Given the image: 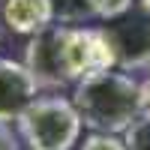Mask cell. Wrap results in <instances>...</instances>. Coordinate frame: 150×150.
<instances>
[{"instance_id":"1","label":"cell","mask_w":150,"mask_h":150,"mask_svg":"<svg viewBox=\"0 0 150 150\" xmlns=\"http://www.w3.org/2000/svg\"><path fill=\"white\" fill-rule=\"evenodd\" d=\"M72 105L93 132L120 135L141 117V84L117 69L96 72L78 81Z\"/></svg>"},{"instance_id":"2","label":"cell","mask_w":150,"mask_h":150,"mask_svg":"<svg viewBox=\"0 0 150 150\" xmlns=\"http://www.w3.org/2000/svg\"><path fill=\"white\" fill-rule=\"evenodd\" d=\"M81 114L69 99L45 96L33 99V105L18 117L21 138L30 150H72L81 135Z\"/></svg>"},{"instance_id":"3","label":"cell","mask_w":150,"mask_h":150,"mask_svg":"<svg viewBox=\"0 0 150 150\" xmlns=\"http://www.w3.org/2000/svg\"><path fill=\"white\" fill-rule=\"evenodd\" d=\"M63 69L69 81L117 69L114 48L108 42L105 27H69L63 42Z\"/></svg>"},{"instance_id":"4","label":"cell","mask_w":150,"mask_h":150,"mask_svg":"<svg viewBox=\"0 0 150 150\" xmlns=\"http://www.w3.org/2000/svg\"><path fill=\"white\" fill-rule=\"evenodd\" d=\"M69 24H48L45 30L33 33L27 42V54H24V66L30 69L39 87H66V69H63V42H66Z\"/></svg>"},{"instance_id":"5","label":"cell","mask_w":150,"mask_h":150,"mask_svg":"<svg viewBox=\"0 0 150 150\" xmlns=\"http://www.w3.org/2000/svg\"><path fill=\"white\" fill-rule=\"evenodd\" d=\"M108 42L114 48V60L120 69H150V18L132 15V18H114V24L105 27Z\"/></svg>"},{"instance_id":"6","label":"cell","mask_w":150,"mask_h":150,"mask_svg":"<svg viewBox=\"0 0 150 150\" xmlns=\"http://www.w3.org/2000/svg\"><path fill=\"white\" fill-rule=\"evenodd\" d=\"M39 84L24 63L0 57V123L18 120L33 105Z\"/></svg>"},{"instance_id":"7","label":"cell","mask_w":150,"mask_h":150,"mask_svg":"<svg viewBox=\"0 0 150 150\" xmlns=\"http://www.w3.org/2000/svg\"><path fill=\"white\" fill-rule=\"evenodd\" d=\"M3 21L12 33H39L54 21L51 0H6L3 3Z\"/></svg>"},{"instance_id":"8","label":"cell","mask_w":150,"mask_h":150,"mask_svg":"<svg viewBox=\"0 0 150 150\" xmlns=\"http://www.w3.org/2000/svg\"><path fill=\"white\" fill-rule=\"evenodd\" d=\"M51 12L57 24H81L93 18L90 0H51Z\"/></svg>"},{"instance_id":"9","label":"cell","mask_w":150,"mask_h":150,"mask_svg":"<svg viewBox=\"0 0 150 150\" xmlns=\"http://www.w3.org/2000/svg\"><path fill=\"white\" fill-rule=\"evenodd\" d=\"M126 150H150V114H141L132 126L123 132Z\"/></svg>"},{"instance_id":"10","label":"cell","mask_w":150,"mask_h":150,"mask_svg":"<svg viewBox=\"0 0 150 150\" xmlns=\"http://www.w3.org/2000/svg\"><path fill=\"white\" fill-rule=\"evenodd\" d=\"M90 9H93V18L114 21L132 9V0H90Z\"/></svg>"},{"instance_id":"11","label":"cell","mask_w":150,"mask_h":150,"mask_svg":"<svg viewBox=\"0 0 150 150\" xmlns=\"http://www.w3.org/2000/svg\"><path fill=\"white\" fill-rule=\"evenodd\" d=\"M81 150H126V141L111 132H93L90 138H84Z\"/></svg>"},{"instance_id":"12","label":"cell","mask_w":150,"mask_h":150,"mask_svg":"<svg viewBox=\"0 0 150 150\" xmlns=\"http://www.w3.org/2000/svg\"><path fill=\"white\" fill-rule=\"evenodd\" d=\"M0 150H18V141H15V135L9 132L6 123H0Z\"/></svg>"},{"instance_id":"13","label":"cell","mask_w":150,"mask_h":150,"mask_svg":"<svg viewBox=\"0 0 150 150\" xmlns=\"http://www.w3.org/2000/svg\"><path fill=\"white\" fill-rule=\"evenodd\" d=\"M141 114H150V75L141 81Z\"/></svg>"},{"instance_id":"14","label":"cell","mask_w":150,"mask_h":150,"mask_svg":"<svg viewBox=\"0 0 150 150\" xmlns=\"http://www.w3.org/2000/svg\"><path fill=\"white\" fill-rule=\"evenodd\" d=\"M138 12L150 18V0H138Z\"/></svg>"}]
</instances>
